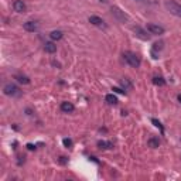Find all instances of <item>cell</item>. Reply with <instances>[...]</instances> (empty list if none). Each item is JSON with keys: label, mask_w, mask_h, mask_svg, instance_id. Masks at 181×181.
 <instances>
[{"label": "cell", "mask_w": 181, "mask_h": 181, "mask_svg": "<svg viewBox=\"0 0 181 181\" xmlns=\"http://www.w3.org/2000/svg\"><path fill=\"white\" fill-rule=\"evenodd\" d=\"M123 58H125V61H126L127 64L132 65V67H135V68L140 67V58L136 55L135 52H130V51L123 52Z\"/></svg>", "instance_id": "obj_1"}, {"label": "cell", "mask_w": 181, "mask_h": 181, "mask_svg": "<svg viewBox=\"0 0 181 181\" xmlns=\"http://www.w3.org/2000/svg\"><path fill=\"white\" fill-rule=\"evenodd\" d=\"M164 6H166V9H167L171 14H174L177 17H181V4L175 3L173 0H167V1L164 3Z\"/></svg>", "instance_id": "obj_2"}, {"label": "cell", "mask_w": 181, "mask_h": 181, "mask_svg": "<svg viewBox=\"0 0 181 181\" xmlns=\"http://www.w3.org/2000/svg\"><path fill=\"white\" fill-rule=\"evenodd\" d=\"M3 92H4V95H7V96H19L20 95V89L13 84H7L3 88Z\"/></svg>", "instance_id": "obj_3"}, {"label": "cell", "mask_w": 181, "mask_h": 181, "mask_svg": "<svg viewBox=\"0 0 181 181\" xmlns=\"http://www.w3.org/2000/svg\"><path fill=\"white\" fill-rule=\"evenodd\" d=\"M147 30H149V33L156 34V35L164 34V28H163L161 26H157V24H149V26H147Z\"/></svg>", "instance_id": "obj_4"}, {"label": "cell", "mask_w": 181, "mask_h": 181, "mask_svg": "<svg viewBox=\"0 0 181 181\" xmlns=\"http://www.w3.org/2000/svg\"><path fill=\"white\" fill-rule=\"evenodd\" d=\"M13 9L14 12H17V13H24L26 12V3L23 0H14Z\"/></svg>", "instance_id": "obj_5"}, {"label": "cell", "mask_w": 181, "mask_h": 181, "mask_svg": "<svg viewBox=\"0 0 181 181\" xmlns=\"http://www.w3.org/2000/svg\"><path fill=\"white\" fill-rule=\"evenodd\" d=\"M24 30H26V31H30V33H34V31H37V30H38V23H37V21H26V23H24Z\"/></svg>", "instance_id": "obj_6"}, {"label": "cell", "mask_w": 181, "mask_h": 181, "mask_svg": "<svg viewBox=\"0 0 181 181\" xmlns=\"http://www.w3.org/2000/svg\"><path fill=\"white\" fill-rule=\"evenodd\" d=\"M89 23L90 24H93V26H96V27H106V24H105V21L101 17H98V16H90L89 17Z\"/></svg>", "instance_id": "obj_7"}, {"label": "cell", "mask_w": 181, "mask_h": 181, "mask_svg": "<svg viewBox=\"0 0 181 181\" xmlns=\"http://www.w3.org/2000/svg\"><path fill=\"white\" fill-rule=\"evenodd\" d=\"M74 109H75V106L71 104V102H61V110L62 112H65V113H71V112H74Z\"/></svg>", "instance_id": "obj_8"}, {"label": "cell", "mask_w": 181, "mask_h": 181, "mask_svg": "<svg viewBox=\"0 0 181 181\" xmlns=\"http://www.w3.org/2000/svg\"><path fill=\"white\" fill-rule=\"evenodd\" d=\"M112 14H115V16L117 17V19H119V20H122V21H125V20H127V16H126L125 13H122V12H120V10L117 9V7H112Z\"/></svg>", "instance_id": "obj_9"}, {"label": "cell", "mask_w": 181, "mask_h": 181, "mask_svg": "<svg viewBox=\"0 0 181 181\" xmlns=\"http://www.w3.org/2000/svg\"><path fill=\"white\" fill-rule=\"evenodd\" d=\"M44 51L48 52V54H54V52L57 51V45L54 44V43H45L44 44Z\"/></svg>", "instance_id": "obj_10"}, {"label": "cell", "mask_w": 181, "mask_h": 181, "mask_svg": "<svg viewBox=\"0 0 181 181\" xmlns=\"http://www.w3.org/2000/svg\"><path fill=\"white\" fill-rule=\"evenodd\" d=\"M135 33H136V35H137V37H140V38H143V40H149V35H147V33L144 31V30H142L140 27H136V28H135Z\"/></svg>", "instance_id": "obj_11"}, {"label": "cell", "mask_w": 181, "mask_h": 181, "mask_svg": "<svg viewBox=\"0 0 181 181\" xmlns=\"http://www.w3.org/2000/svg\"><path fill=\"white\" fill-rule=\"evenodd\" d=\"M50 37H51V40H54V41L61 40L62 38V31H59V30H54V31L50 33Z\"/></svg>", "instance_id": "obj_12"}, {"label": "cell", "mask_w": 181, "mask_h": 181, "mask_svg": "<svg viewBox=\"0 0 181 181\" xmlns=\"http://www.w3.org/2000/svg\"><path fill=\"white\" fill-rule=\"evenodd\" d=\"M105 101H106L109 105H116L117 104V99H116V96H115L113 93H108V95L105 96Z\"/></svg>", "instance_id": "obj_13"}, {"label": "cell", "mask_w": 181, "mask_h": 181, "mask_svg": "<svg viewBox=\"0 0 181 181\" xmlns=\"http://www.w3.org/2000/svg\"><path fill=\"white\" fill-rule=\"evenodd\" d=\"M98 147H99V149H112V147H113V143L101 140V142H98Z\"/></svg>", "instance_id": "obj_14"}, {"label": "cell", "mask_w": 181, "mask_h": 181, "mask_svg": "<svg viewBox=\"0 0 181 181\" xmlns=\"http://www.w3.org/2000/svg\"><path fill=\"white\" fill-rule=\"evenodd\" d=\"M14 79H17L20 84H24V85L30 84V79H28L27 77H24V75H16V77H14Z\"/></svg>", "instance_id": "obj_15"}, {"label": "cell", "mask_w": 181, "mask_h": 181, "mask_svg": "<svg viewBox=\"0 0 181 181\" xmlns=\"http://www.w3.org/2000/svg\"><path fill=\"white\" fill-rule=\"evenodd\" d=\"M120 85L123 86V89L126 90V89H132V82H130L127 78H123L122 81H120Z\"/></svg>", "instance_id": "obj_16"}, {"label": "cell", "mask_w": 181, "mask_h": 181, "mask_svg": "<svg viewBox=\"0 0 181 181\" xmlns=\"http://www.w3.org/2000/svg\"><path fill=\"white\" fill-rule=\"evenodd\" d=\"M159 144H160L159 139H156V137H150V139H149V146L151 147V149H156V147H159Z\"/></svg>", "instance_id": "obj_17"}, {"label": "cell", "mask_w": 181, "mask_h": 181, "mask_svg": "<svg viewBox=\"0 0 181 181\" xmlns=\"http://www.w3.org/2000/svg\"><path fill=\"white\" fill-rule=\"evenodd\" d=\"M153 84L159 85V86H163V85H166V81H164L161 77H154L153 78Z\"/></svg>", "instance_id": "obj_18"}, {"label": "cell", "mask_w": 181, "mask_h": 181, "mask_svg": "<svg viewBox=\"0 0 181 181\" xmlns=\"http://www.w3.org/2000/svg\"><path fill=\"white\" fill-rule=\"evenodd\" d=\"M163 48V43H156L154 47H153V51H151V54H153V58L156 57V51L157 50H161Z\"/></svg>", "instance_id": "obj_19"}, {"label": "cell", "mask_w": 181, "mask_h": 181, "mask_svg": "<svg viewBox=\"0 0 181 181\" xmlns=\"http://www.w3.org/2000/svg\"><path fill=\"white\" fill-rule=\"evenodd\" d=\"M151 122L154 123V126H156V127H159V129L161 130V132H163V130H164V127H163V126H161V123L159 122L157 119H151Z\"/></svg>", "instance_id": "obj_20"}, {"label": "cell", "mask_w": 181, "mask_h": 181, "mask_svg": "<svg viewBox=\"0 0 181 181\" xmlns=\"http://www.w3.org/2000/svg\"><path fill=\"white\" fill-rule=\"evenodd\" d=\"M62 143H64L65 147H72V140H71V139H64V140H62Z\"/></svg>", "instance_id": "obj_21"}, {"label": "cell", "mask_w": 181, "mask_h": 181, "mask_svg": "<svg viewBox=\"0 0 181 181\" xmlns=\"http://www.w3.org/2000/svg\"><path fill=\"white\" fill-rule=\"evenodd\" d=\"M113 90L117 93H125V89H122V88H113Z\"/></svg>", "instance_id": "obj_22"}, {"label": "cell", "mask_w": 181, "mask_h": 181, "mask_svg": "<svg viewBox=\"0 0 181 181\" xmlns=\"http://www.w3.org/2000/svg\"><path fill=\"white\" fill-rule=\"evenodd\" d=\"M27 147H28V150H34V149H35V146H33V144H27Z\"/></svg>", "instance_id": "obj_23"}, {"label": "cell", "mask_w": 181, "mask_h": 181, "mask_svg": "<svg viewBox=\"0 0 181 181\" xmlns=\"http://www.w3.org/2000/svg\"><path fill=\"white\" fill-rule=\"evenodd\" d=\"M178 101H180V102H181V95H178Z\"/></svg>", "instance_id": "obj_24"}, {"label": "cell", "mask_w": 181, "mask_h": 181, "mask_svg": "<svg viewBox=\"0 0 181 181\" xmlns=\"http://www.w3.org/2000/svg\"><path fill=\"white\" fill-rule=\"evenodd\" d=\"M99 1H104V3H106V1H108V0H99Z\"/></svg>", "instance_id": "obj_25"}]
</instances>
